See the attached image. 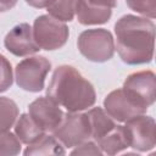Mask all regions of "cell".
I'll return each mask as SVG.
<instances>
[{"label":"cell","mask_w":156,"mask_h":156,"mask_svg":"<svg viewBox=\"0 0 156 156\" xmlns=\"http://www.w3.org/2000/svg\"><path fill=\"white\" fill-rule=\"evenodd\" d=\"M126 132L129 147L138 151H149L156 145V126L155 119L150 116L139 115L126 122Z\"/></svg>","instance_id":"8"},{"label":"cell","mask_w":156,"mask_h":156,"mask_svg":"<svg viewBox=\"0 0 156 156\" xmlns=\"http://www.w3.org/2000/svg\"><path fill=\"white\" fill-rule=\"evenodd\" d=\"M13 82L12 77V67L10 61L0 54V93L6 91Z\"/></svg>","instance_id":"21"},{"label":"cell","mask_w":156,"mask_h":156,"mask_svg":"<svg viewBox=\"0 0 156 156\" xmlns=\"http://www.w3.org/2000/svg\"><path fill=\"white\" fill-rule=\"evenodd\" d=\"M46 96L68 112L87 110L96 101L93 84L77 68L69 65H61L55 68L46 88Z\"/></svg>","instance_id":"2"},{"label":"cell","mask_w":156,"mask_h":156,"mask_svg":"<svg viewBox=\"0 0 156 156\" xmlns=\"http://www.w3.org/2000/svg\"><path fill=\"white\" fill-rule=\"evenodd\" d=\"M104 107L107 115L118 121V122H127L133 117L139 115H144L146 111L141 107L136 106L123 91V89H116L111 91L104 100Z\"/></svg>","instance_id":"11"},{"label":"cell","mask_w":156,"mask_h":156,"mask_svg":"<svg viewBox=\"0 0 156 156\" xmlns=\"http://www.w3.org/2000/svg\"><path fill=\"white\" fill-rule=\"evenodd\" d=\"M21 152V141L16 134L7 132H0V155H17Z\"/></svg>","instance_id":"19"},{"label":"cell","mask_w":156,"mask_h":156,"mask_svg":"<svg viewBox=\"0 0 156 156\" xmlns=\"http://www.w3.org/2000/svg\"><path fill=\"white\" fill-rule=\"evenodd\" d=\"M46 9L54 18L61 22H71L76 13V0H52Z\"/></svg>","instance_id":"18"},{"label":"cell","mask_w":156,"mask_h":156,"mask_svg":"<svg viewBox=\"0 0 156 156\" xmlns=\"http://www.w3.org/2000/svg\"><path fill=\"white\" fill-rule=\"evenodd\" d=\"M126 95L143 110H147L156 98V77L152 71H139L129 74L122 87Z\"/></svg>","instance_id":"7"},{"label":"cell","mask_w":156,"mask_h":156,"mask_svg":"<svg viewBox=\"0 0 156 156\" xmlns=\"http://www.w3.org/2000/svg\"><path fill=\"white\" fill-rule=\"evenodd\" d=\"M71 154L72 155H101L102 151L100 150L98 144H95L94 141L87 140L80 145H78Z\"/></svg>","instance_id":"22"},{"label":"cell","mask_w":156,"mask_h":156,"mask_svg":"<svg viewBox=\"0 0 156 156\" xmlns=\"http://www.w3.org/2000/svg\"><path fill=\"white\" fill-rule=\"evenodd\" d=\"M28 113L45 133L54 132L65 115L60 106L49 96H41L32 101L28 106Z\"/></svg>","instance_id":"9"},{"label":"cell","mask_w":156,"mask_h":156,"mask_svg":"<svg viewBox=\"0 0 156 156\" xmlns=\"http://www.w3.org/2000/svg\"><path fill=\"white\" fill-rule=\"evenodd\" d=\"M100 150L107 155H116L129 147V141L124 126H116L111 132L96 141Z\"/></svg>","instance_id":"14"},{"label":"cell","mask_w":156,"mask_h":156,"mask_svg":"<svg viewBox=\"0 0 156 156\" xmlns=\"http://www.w3.org/2000/svg\"><path fill=\"white\" fill-rule=\"evenodd\" d=\"M80 54L93 62H106L115 54V40L110 30L94 28L82 32L77 41Z\"/></svg>","instance_id":"3"},{"label":"cell","mask_w":156,"mask_h":156,"mask_svg":"<svg viewBox=\"0 0 156 156\" xmlns=\"http://www.w3.org/2000/svg\"><path fill=\"white\" fill-rule=\"evenodd\" d=\"M89 119L90 130H91V138L96 143L102 136H105L108 132H111L117 124L115 121L107 115L105 110L101 107H93L88 112H85Z\"/></svg>","instance_id":"13"},{"label":"cell","mask_w":156,"mask_h":156,"mask_svg":"<svg viewBox=\"0 0 156 156\" xmlns=\"http://www.w3.org/2000/svg\"><path fill=\"white\" fill-rule=\"evenodd\" d=\"M76 15L80 24L91 26V24H102L106 23L112 15L110 7L96 6L90 4L88 0H76Z\"/></svg>","instance_id":"12"},{"label":"cell","mask_w":156,"mask_h":156,"mask_svg":"<svg viewBox=\"0 0 156 156\" xmlns=\"http://www.w3.org/2000/svg\"><path fill=\"white\" fill-rule=\"evenodd\" d=\"M90 4L96 5V6H104V7H110L113 9L117 6V0H88Z\"/></svg>","instance_id":"23"},{"label":"cell","mask_w":156,"mask_h":156,"mask_svg":"<svg viewBox=\"0 0 156 156\" xmlns=\"http://www.w3.org/2000/svg\"><path fill=\"white\" fill-rule=\"evenodd\" d=\"M116 46L127 65L149 63L154 58L155 23L147 17L124 15L115 23Z\"/></svg>","instance_id":"1"},{"label":"cell","mask_w":156,"mask_h":156,"mask_svg":"<svg viewBox=\"0 0 156 156\" xmlns=\"http://www.w3.org/2000/svg\"><path fill=\"white\" fill-rule=\"evenodd\" d=\"M128 7L150 20L156 17V0H126Z\"/></svg>","instance_id":"20"},{"label":"cell","mask_w":156,"mask_h":156,"mask_svg":"<svg viewBox=\"0 0 156 156\" xmlns=\"http://www.w3.org/2000/svg\"><path fill=\"white\" fill-rule=\"evenodd\" d=\"M51 69V62L44 56H32L22 60L15 68L17 85L30 93H39L44 89L45 78Z\"/></svg>","instance_id":"4"},{"label":"cell","mask_w":156,"mask_h":156,"mask_svg":"<svg viewBox=\"0 0 156 156\" xmlns=\"http://www.w3.org/2000/svg\"><path fill=\"white\" fill-rule=\"evenodd\" d=\"M18 0H0V12H5L11 10Z\"/></svg>","instance_id":"25"},{"label":"cell","mask_w":156,"mask_h":156,"mask_svg":"<svg viewBox=\"0 0 156 156\" xmlns=\"http://www.w3.org/2000/svg\"><path fill=\"white\" fill-rule=\"evenodd\" d=\"M26 156L32 155H65V146L54 136L44 134L37 141L29 144L23 152Z\"/></svg>","instance_id":"16"},{"label":"cell","mask_w":156,"mask_h":156,"mask_svg":"<svg viewBox=\"0 0 156 156\" xmlns=\"http://www.w3.org/2000/svg\"><path fill=\"white\" fill-rule=\"evenodd\" d=\"M52 0H26V2L32 6V7H35V9H45L49 6V4L51 2Z\"/></svg>","instance_id":"24"},{"label":"cell","mask_w":156,"mask_h":156,"mask_svg":"<svg viewBox=\"0 0 156 156\" xmlns=\"http://www.w3.org/2000/svg\"><path fill=\"white\" fill-rule=\"evenodd\" d=\"M15 134L23 144H32L41 138L45 132L33 121L29 113H22L15 123Z\"/></svg>","instance_id":"15"},{"label":"cell","mask_w":156,"mask_h":156,"mask_svg":"<svg viewBox=\"0 0 156 156\" xmlns=\"http://www.w3.org/2000/svg\"><path fill=\"white\" fill-rule=\"evenodd\" d=\"M33 37L43 50H56L62 48L69 35L68 27L50 15H41L34 20Z\"/></svg>","instance_id":"5"},{"label":"cell","mask_w":156,"mask_h":156,"mask_svg":"<svg viewBox=\"0 0 156 156\" xmlns=\"http://www.w3.org/2000/svg\"><path fill=\"white\" fill-rule=\"evenodd\" d=\"M54 136L65 146L74 147L91 138L90 124L87 113L67 112L58 127L52 132Z\"/></svg>","instance_id":"6"},{"label":"cell","mask_w":156,"mask_h":156,"mask_svg":"<svg viewBox=\"0 0 156 156\" xmlns=\"http://www.w3.org/2000/svg\"><path fill=\"white\" fill-rule=\"evenodd\" d=\"M18 107L13 100L0 96V132H7L15 126L18 118Z\"/></svg>","instance_id":"17"},{"label":"cell","mask_w":156,"mask_h":156,"mask_svg":"<svg viewBox=\"0 0 156 156\" xmlns=\"http://www.w3.org/2000/svg\"><path fill=\"white\" fill-rule=\"evenodd\" d=\"M4 45L9 52L15 56H29L40 50L33 37V29L28 23L15 26L5 37Z\"/></svg>","instance_id":"10"}]
</instances>
